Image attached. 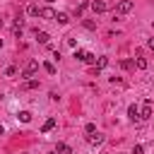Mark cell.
<instances>
[{"label": "cell", "instance_id": "4", "mask_svg": "<svg viewBox=\"0 0 154 154\" xmlns=\"http://www.w3.org/2000/svg\"><path fill=\"white\" fill-rule=\"evenodd\" d=\"M152 113H154V106H152V101H144V103H142V108H140V116H142V118H149Z\"/></svg>", "mask_w": 154, "mask_h": 154}, {"label": "cell", "instance_id": "20", "mask_svg": "<svg viewBox=\"0 0 154 154\" xmlns=\"http://www.w3.org/2000/svg\"><path fill=\"white\" fill-rule=\"evenodd\" d=\"M5 75H7V77H14V75H17V67H14V65H10V67L5 70Z\"/></svg>", "mask_w": 154, "mask_h": 154}, {"label": "cell", "instance_id": "21", "mask_svg": "<svg viewBox=\"0 0 154 154\" xmlns=\"http://www.w3.org/2000/svg\"><path fill=\"white\" fill-rule=\"evenodd\" d=\"M84 130H87L89 135H94V132H96V125H94V123H87V128H84Z\"/></svg>", "mask_w": 154, "mask_h": 154}, {"label": "cell", "instance_id": "13", "mask_svg": "<svg viewBox=\"0 0 154 154\" xmlns=\"http://www.w3.org/2000/svg\"><path fill=\"white\" fill-rule=\"evenodd\" d=\"M36 87H38V79H26L22 84V89H36Z\"/></svg>", "mask_w": 154, "mask_h": 154}, {"label": "cell", "instance_id": "14", "mask_svg": "<svg viewBox=\"0 0 154 154\" xmlns=\"http://www.w3.org/2000/svg\"><path fill=\"white\" fill-rule=\"evenodd\" d=\"M53 128H55V118H48V120L43 123V128H41V130H43V132H48V130H53Z\"/></svg>", "mask_w": 154, "mask_h": 154}, {"label": "cell", "instance_id": "15", "mask_svg": "<svg viewBox=\"0 0 154 154\" xmlns=\"http://www.w3.org/2000/svg\"><path fill=\"white\" fill-rule=\"evenodd\" d=\"M17 118H19L22 123H29V120H31V113H29V111H19V116H17Z\"/></svg>", "mask_w": 154, "mask_h": 154}, {"label": "cell", "instance_id": "9", "mask_svg": "<svg viewBox=\"0 0 154 154\" xmlns=\"http://www.w3.org/2000/svg\"><path fill=\"white\" fill-rule=\"evenodd\" d=\"M26 12H29L31 17H41V7H38V5H29V7H26Z\"/></svg>", "mask_w": 154, "mask_h": 154}, {"label": "cell", "instance_id": "18", "mask_svg": "<svg viewBox=\"0 0 154 154\" xmlns=\"http://www.w3.org/2000/svg\"><path fill=\"white\" fill-rule=\"evenodd\" d=\"M43 70H46L48 75H55V65H53V63H43Z\"/></svg>", "mask_w": 154, "mask_h": 154}, {"label": "cell", "instance_id": "24", "mask_svg": "<svg viewBox=\"0 0 154 154\" xmlns=\"http://www.w3.org/2000/svg\"><path fill=\"white\" fill-rule=\"evenodd\" d=\"M147 46H149V48L154 51V38H149V41H147Z\"/></svg>", "mask_w": 154, "mask_h": 154}, {"label": "cell", "instance_id": "19", "mask_svg": "<svg viewBox=\"0 0 154 154\" xmlns=\"http://www.w3.org/2000/svg\"><path fill=\"white\" fill-rule=\"evenodd\" d=\"M135 65H137L140 70H144V67H147V60H144V58H137V60H135Z\"/></svg>", "mask_w": 154, "mask_h": 154}, {"label": "cell", "instance_id": "26", "mask_svg": "<svg viewBox=\"0 0 154 154\" xmlns=\"http://www.w3.org/2000/svg\"><path fill=\"white\" fill-rule=\"evenodd\" d=\"M0 48H2V38H0Z\"/></svg>", "mask_w": 154, "mask_h": 154}, {"label": "cell", "instance_id": "11", "mask_svg": "<svg viewBox=\"0 0 154 154\" xmlns=\"http://www.w3.org/2000/svg\"><path fill=\"white\" fill-rule=\"evenodd\" d=\"M103 142V135L101 132H96V135H89V144H101Z\"/></svg>", "mask_w": 154, "mask_h": 154}, {"label": "cell", "instance_id": "6", "mask_svg": "<svg viewBox=\"0 0 154 154\" xmlns=\"http://www.w3.org/2000/svg\"><path fill=\"white\" fill-rule=\"evenodd\" d=\"M55 154H72V147L65 144V142H58L55 144Z\"/></svg>", "mask_w": 154, "mask_h": 154}, {"label": "cell", "instance_id": "23", "mask_svg": "<svg viewBox=\"0 0 154 154\" xmlns=\"http://www.w3.org/2000/svg\"><path fill=\"white\" fill-rule=\"evenodd\" d=\"M84 26H87V29H96V22H91V19H87V22H84Z\"/></svg>", "mask_w": 154, "mask_h": 154}, {"label": "cell", "instance_id": "7", "mask_svg": "<svg viewBox=\"0 0 154 154\" xmlns=\"http://www.w3.org/2000/svg\"><path fill=\"white\" fill-rule=\"evenodd\" d=\"M34 36L38 38V43H48V41H51V36H48V31H38V29H36V31H34Z\"/></svg>", "mask_w": 154, "mask_h": 154}, {"label": "cell", "instance_id": "10", "mask_svg": "<svg viewBox=\"0 0 154 154\" xmlns=\"http://www.w3.org/2000/svg\"><path fill=\"white\" fill-rule=\"evenodd\" d=\"M106 65H108V58H106V55H101V58H99V63H96V67H94V72H99V70H103Z\"/></svg>", "mask_w": 154, "mask_h": 154}, {"label": "cell", "instance_id": "2", "mask_svg": "<svg viewBox=\"0 0 154 154\" xmlns=\"http://www.w3.org/2000/svg\"><path fill=\"white\" fill-rule=\"evenodd\" d=\"M36 70H38V63H36V60H29V63L24 65V70H22V77H31Z\"/></svg>", "mask_w": 154, "mask_h": 154}, {"label": "cell", "instance_id": "5", "mask_svg": "<svg viewBox=\"0 0 154 154\" xmlns=\"http://www.w3.org/2000/svg\"><path fill=\"white\" fill-rule=\"evenodd\" d=\"M128 118H130V120H142V116H140V106L132 103V106L128 108Z\"/></svg>", "mask_w": 154, "mask_h": 154}, {"label": "cell", "instance_id": "3", "mask_svg": "<svg viewBox=\"0 0 154 154\" xmlns=\"http://www.w3.org/2000/svg\"><path fill=\"white\" fill-rule=\"evenodd\" d=\"M89 7H91L96 14H101V12H106V10H108V5H106L103 0H94V2H89Z\"/></svg>", "mask_w": 154, "mask_h": 154}, {"label": "cell", "instance_id": "8", "mask_svg": "<svg viewBox=\"0 0 154 154\" xmlns=\"http://www.w3.org/2000/svg\"><path fill=\"white\" fill-rule=\"evenodd\" d=\"M41 17H43V19H55V12H53L51 7H41Z\"/></svg>", "mask_w": 154, "mask_h": 154}, {"label": "cell", "instance_id": "1", "mask_svg": "<svg viewBox=\"0 0 154 154\" xmlns=\"http://www.w3.org/2000/svg\"><path fill=\"white\" fill-rule=\"evenodd\" d=\"M132 7H135V2H132V0H120V2L116 5V12H118V14H125V12H130Z\"/></svg>", "mask_w": 154, "mask_h": 154}, {"label": "cell", "instance_id": "12", "mask_svg": "<svg viewBox=\"0 0 154 154\" xmlns=\"http://www.w3.org/2000/svg\"><path fill=\"white\" fill-rule=\"evenodd\" d=\"M55 22H58V24H67V22H70V17H67L65 12H58V14H55Z\"/></svg>", "mask_w": 154, "mask_h": 154}, {"label": "cell", "instance_id": "16", "mask_svg": "<svg viewBox=\"0 0 154 154\" xmlns=\"http://www.w3.org/2000/svg\"><path fill=\"white\" fill-rule=\"evenodd\" d=\"M84 63H87V65H94V63H96V55L87 51V55H84Z\"/></svg>", "mask_w": 154, "mask_h": 154}, {"label": "cell", "instance_id": "27", "mask_svg": "<svg viewBox=\"0 0 154 154\" xmlns=\"http://www.w3.org/2000/svg\"><path fill=\"white\" fill-rule=\"evenodd\" d=\"M48 2H53V0H48Z\"/></svg>", "mask_w": 154, "mask_h": 154}, {"label": "cell", "instance_id": "25", "mask_svg": "<svg viewBox=\"0 0 154 154\" xmlns=\"http://www.w3.org/2000/svg\"><path fill=\"white\" fill-rule=\"evenodd\" d=\"M2 132H5V128H2V125H0V135H2Z\"/></svg>", "mask_w": 154, "mask_h": 154}, {"label": "cell", "instance_id": "17", "mask_svg": "<svg viewBox=\"0 0 154 154\" xmlns=\"http://www.w3.org/2000/svg\"><path fill=\"white\" fill-rule=\"evenodd\" d=\"M87 7H89V2H79V5L75 7V14H82V12L87 10Z\"/></svg>", "mask_w": 154, "mask_h": 154}, {"label": "cell", "instance_id": "28", "mask_svg": "<svg viewBox=\"0 0 154 154\" xmlns=\"http://www.w3.org/2000/svg\"><path fill=\"white\" fill-rule=\"evenodd\" d=\"M0 26H2V22H0Z\"/></svg>", "mask_w": 154, "mask_h": 154}, {"label": "cell", "instance_id": "22", "mask_svg": "<svg viewBox=\"0 0 154 154\" xmlns=\"http://www.w3.org/2000/svg\"><path fill=\"white\" fill-rule=\"evenodd\" d=\"M132 154H144V147H142V144H135V149H132Z\"/></svg>", "mask_w": 154, "mask_h": 154}]
</instances>
